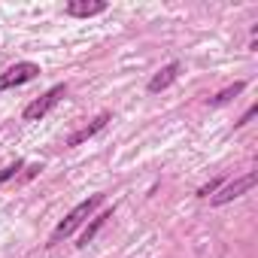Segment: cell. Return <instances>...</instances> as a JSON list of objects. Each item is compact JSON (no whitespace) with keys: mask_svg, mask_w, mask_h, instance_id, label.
I'll list each match as a JSON object with an SVG mask.
<instances>
[{"mask_svg":"<svg viewBox=\"0 0 258 258\" xmlns=\"http://www.w3.org/2000/svg\"><path fill=\"white\" fill-rule=\"evenodd\" d=\"M103 201H106V195H103V191L88 195L85 201H79V204H76V207L61 219V222H58V228H55V231H52V237H49V246H58V243H61V240H67L76 228H82V225L94 216V210H97V207H103Z\"/></svg>","mask_w":258,"mask_h":258,"instance_id":"1","label":"cell"},{"mask_svg":"<svg viewBox=\"0 0 258 258\" xmlns=\"http://www.w3.org/2000/svg\"><path fill=\"white\" fill-rule=\"evenodd\" d=\"M67 97V85H52L46 94H40L37 100H31L28 106H25V112H22V118L25 121H40L43 115H49L61 100Z\"/></svg>","mask_w":258,"mask_h":258,"instance_id":"2","label":"cell"},{"mask_svg":"<svg viewBox=\"0 0 258 258\" xmlns=\"http://www.w3.org/2000/svg\"><path fill=\"white\" fill-rule=\"evenodd\" d=\"M40 73H43V70H40V64H34V61H19V64H13V67H7L4 73H0V94L10 91V88H19V85H25V82H34Z\"/></svg>","mask_w":258,"mask_h":258,"instance_id":"3","label":"cell"},{"mask_svg":"<svg viewBox=\"0 0 258 258\" xmlns=\"http://www.w3.org/2000/svg\"><path fill=\"white\" fill-rule=\"evenodd\" d=\"M255 182H258V173H246V176H240V179L228 182L225 188H219V191L210 198V204H213V207H225V204H231V201L243 198L246 191H252V188H255Z\"/></svg>","mask_w":258,"mask_h":258,"instance_id":"4","label":"cell"},{"mask_svg":"<svg viewBox=\"0 0 258 258\" xmlns=\"http://www.w3.org/2000/svg\"><path fill=\"white\" fill-rule=\"evenodd\" d=\"M109 121H112V112H100V115H94L88 124H82L76 134H70V137H67V146H70V149H73V146H82L85 140H91L94 134H100Z\"/></svg>","mask_w":258,"mask_h":258,"instance_id":"5","label":"cell"},{"mask_svg":"<svg viewBox=\"0 0 258 258\" xmlns=\"http://www.w3.org/2000/svg\"><path fill=\"white\" fill-rule=\"evenodd\" d=\"M100 13H106V0H67L64 4V16L73 19H91Z\"/></svg>","mask_w":258,"mask_h":258,"instance_id":"6","label":"cell"},{"mask_svg":"<svg viewBox=\"0 0 258 258\" xmlns=\"http://www.w3.org/2000/svg\"><path fill=\"white\" fill-rule=\"evenodd\" d=\"M179 70H182V64L179 61H170V64H164L152 79H149V94H158V91H164V88H170L173 82H176V76H179Z\"/></svg>","mask_w":258,"mask_h":258,"instance_id":"7","label":"cell"},{"mask_svg":"<svg viewBox=\"0 0 258 258\" xmlns=\"http://www.w3.org/2000/svg\"><path fill=\"white\" fill-rule=\"evenodd\" d=\"M112 213H115V207H112V210L106 207L103 213H97V216H94V219H91V222L85 225V231H82V237H79V243H76V246H79V249H85V246H88V243L94 240V234H97V231H100V228L106 225V219H112Z\"/></svg>","mask_w":258,"mask_h":258,"instance_id":"8","label":"cell"},{"mask_svg":"<svg viewBox=\"0 0 258 258\" xmlns=\"http://www.w3.org/2000/svg\"><path fill=\"white\" fill-rule=\"evenodd\" d=\"M243 88H246V82H234V85L222 88L219 94H213V97H210V106H225V103H231V100H234Z\"/></svg>","mask_w":258,"mask_h":258,"instance_id":"9","label":"cell"},{"mask_svg":"<svg viewBox=\"0 0 258 258\" xmlns=\"http://www.w3.org/2000/svg\"><path fill=\"white\" fill-rule=\"evenodd\" d=\"M19 170H25V161H22V158L10 161L7 167H0V185H4V182H10V179H16V176H19Z\"/></svg>","mask_w":258,"mask_h":258,"instance_id":"10","label":"cell"},{"mask_svg":"<svg viewBox=\"0 0 258 258\" xmlns=\"http://www.w3.org/2000/svg\"><path fill=\"white\" fill-rule=\"evenodd\" d=\"M219 185H222V176H219V179H210L207 185H201V188H198V198H210V195H216V191H219Z\"/></svg>","mask_w":258,"mask_h":258,"instance_id":"11","label":"cell"},{"mask_svg":"<svg viewBox=\"0 0 258 258\" xmlns=\"http://www.w3.org/2000/svg\"><path fill=\"white\" fill-rule=\"evenodd\" d=\"M255 112H258V106H249V112H246V115H243V118L237 121V127H243V124H249V121L255 118Z\"/></svg>","mask_w":258,"mask_h":258,"instance_id":"12","label":"cell"},{"mask_svg":"<svg viewBox=\"0 0 258 258\" xmlns=\"http://www.w3.org/2000/svg\"><path fill=\"white\" fill-rule=\"evenodd\" d=\"M37 170H43V164H28V167H25V173H22V179H31Z\"/></svg>","mask_w":258,"mask_h":258,"instance_id":"13","label":"cell"}]
</instances>
